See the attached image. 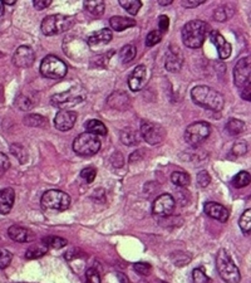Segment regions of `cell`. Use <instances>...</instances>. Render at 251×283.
I'll return each mask as SVG.
<instances>
[{
	"mask_svg": "<svg viewBox=\"0 0 251 283\" xmlns=\"http://www.w3.org/2000/svg\"><path fill=\"white\" fill-rule=\"evenodd\" d=\"M191 98L197 106L210 111H221L224 108V96L213 88L207 86H196L191 90Z\"/></svg>",
	"mask_w": 251,
	"mask_h": 283,
	"instance_id": "1",
	"label": "cell"
},
{
	"mask_svg": "<svg viewBox=\"0 0 251 283\" xmlns=\"http://www.w3.org/2000/svg\"><path fill=\"white\" fill-rule=\"evenodd\" d=\"M209 32L210 26L207 23L202 20H191L183 25L182 32H181L183 44L194 49L202 47Z\"/></svg>",
	"mask_w": 251,
	"mask_h": 283,
	"instance_id": "2",
	"label": "cell"
},
{
	"mask_svg": "<svg viewBox=\"0 0 251 283\" xmlns=\"http://www.w3.org/2000/svg\"><path fill=\"white\" fill-rule=\"evenodd\" d=\"M216 268L225 283H239L241 279L239 268L226 249L218 250L217 257H216Z\"/></svg>",
	"mask_w": 251,
	"mask_h": 283,
	"instance_id": "3",
	"label": "cell"
},
{
	"mask_svg": "<svg viewBox=\"0 0 251 283\" xmlns=\"http://www.w3.org/2000/svg\"><path fill=\"white\" fill-rule=\"evenodd\" d=\"M85 96H87V92H85L84 88L81 86H76L68 91L53 95L50 97V103L54 107H58L60 109L71 108L83 102L85 100Z\"/></svg>",
	"mask_w": 251,
	"mask_h": 283,
	"instance_id": "4",
	"label": "cell"
},
{
	"mask_svg": "<svg viewBox=\"0 0 251 283\" xmlns=\"http://www.w3.org/2000/svg\"><path fill=\"white\" fill-rule=\"evenodd\" d=\"M74 19L69 15L53 14L48 15L43 19L41 31L44 36H57V34L67 32L73 26Z\"/></svg>",
	"mask_w": 251,
	"mask_h": 283,
	"instance_id": "5",
	"label": "cell"
},
{
	"mask_svg": "<svg viewBox=\"0 0 251 283\" xmlns=\"http://www.w3.org/2000/svg\"><path fill=\"white\" fill-rule=\"evenodd\" d=\"M101 150V140L98 136L83 132L73 141V151L79 156H92Z\"/></svg>",
	"mask_w": 251,
	"mask_h": 283,
	"instance_id": "6",
	"label": "cell"
},
{
	"mask_svg": "<svg viewBox=\"0 0 251 283\" xmlns=\"http://www.w3.org/2000/svg\"><path fill=\"white\" fill-rule=\"evenodd\" d=\"M43 208L54 212H64L71 207V196L62 190H48L43 194L41 200Z\"/></svg>",
	"mask_w": 251,
	"mask_h": 283,
	"instance_id": "7",
	"label": "cell"
},
{
	"mask_svg": "<svg viewBox=\"0 0 251 283\" xmlns=\"http://www.w3.org/2000/svg\"><path fill=\"white\" fill-rule=\"evenodd\" d=\"M41 74L45 78L60 79L67 74V65L55 55H47L41 63Z\"/></svg>",
	"mask_w": 251,
	"mask_h": 283,
	"instance_id": "8",
	"label": "cell"
},
{
	"mask_svg": "<svg viewBox=\"0 0 251 283\" xmlns=\"http://www.w3.org/2000/svg\"><path fill=\"white\" fill-rule=\"evenodd\" d=\"M211 127L207 122L197 121L187 126L185 131V141L189 145L197 148L210 136Z\"/></svg>",
	"mask_w": 251,
	"mask_h": 283,
	"instance_id": "9",
	"label": "cell"
},
{
	"mask_svg": "<svg viewBox=\"0 0 251 283\" xmlns=\"http://www.w3.org/2000/svg\"><path fill=\"white\" fill-rule=\"evenodd\" d=\"M141 136L149 145H157L165 138L166 131L161 125L151 121H142L140 126Z\"/></svg>",
	"mask_w": 251,
	"mask_h": 283,
	"instance_id": "10",
	"label": "cell"
},
{
	"mask_svg": "<svg viewBox=\"0 0 251 283\" xmlns=\"http://www.w3.org/2000/svg\"><path fill=\"white\" fill-rule=\"evenodd\" d=\"M250 57L241 58L236 62L234 68V82L239 88H244L250 84L251 65Z\"/></svg>",
	"mask_w": 251,
	"mask_h": 283,
	"instance_id": "11",
	"label": "cell"
},
{
	"mask_svg": "<svg viewBox=\"0 0 251 283\" xmlns=\"http://www.w3.org/2000/svg\"><path fill=\"white\" fill-rule=\"evenodd\" d=\"M176 202L173 196H171L170 194H161L154 199L153 204H152V212L160 217H168L172 214Z\"/></svg>",
	"mask_w": 251,
	"mask_h": 283,
	"instance_id": "12",
	"label": "cell"
},
{
	"mask_svg": "<svg viewBox=\"0 0 251 283\" xmlns=\"http://www.w3.org/2000/svg\"><path fill=\"white\" fill-rule=\"evenodd\" d=\"M34 61H36V54L28 45H21L13 55V63L18 68H29L33 65Z\"/></svg>",
	"mask_w": 251,
	"mask_h": 283,
	"instance_id": "13",
	"label": "cell"
},
{
	"mask_svg": "<svg viewBox=\"0 0 251 283\" xmlns=\"http://www.w3.org/2000/svg\"><path fill=\"white\" fill-rule=\"evenodd\" d=\"M77 121L76 112L68 111V109H60L54 117V126L59 131H69L73 129Z\"/></svg>",
	"mask_w": 251,
	"mask_h": 283,
	"instance_id": "14",
	"label": "cell"
},
{
	"mask_svg": "<svg viewBox=\"0 0 251 283\" xmlns=\"http://www.w3.org/2000/svg\"><path fill=\"white\" fill-rule=\"evenodd\" d=\"M147 81V68L145 66L140 65L136 67L132 71V73L128 77V86H130L131 91L137 92L141 91L145 87Z\"/></svg>",
	"mask_w": 251,
	"mask_h": 283,
	"instance_id": "15",
	"label": "cell"
},
{
	"mask_svg": "<svg viewBox=\"0 0 251 283\" xmlns=\"http://www.w3.org/2000/svg\"><path fill=\"white\" fill-rule=\"evenodd\" d=\"M210 39L212 42V44L216 47V49H217L218 57L221 60H226V58L230 57L232 52L231 44L229 42H226V39L217 31L210 32Z\"/></svg>",
	"mask_w": 251,
	"mask_h": 283,
	"instance_id": "16",
	"label": "cell"
},
{
	"mask_svg": "<svg viewBox=\"0 0 251 283\" xmlns=\"http://www.w3.org/2000/svg\"><path fill=\"white\" fill-rule=\"evenodd\" d=\"M183 58L180 50L176 47H168V52L165 58V67L168 72H178L182 67Z\"/></svg>",
	"mask_w": 251,
	"mask_h": 283,
	"instance_id": "17",
	"label": "cell"
},
{
	"mask_svg": "<svg viewBox=\"0 0 251 283\" xmlns=\"http://www.w3.org/2000/svg\"><path fill=\"white\" fill-rule=\"evenodd\" d=\"M108 106H111L112 108L118 109V111H125L130 108L131 106V98L128 97V95L123 91H116L112 93L107 100Z\"/></svg>",
	"mask_w": 251,
	"mask_h": 283,
	"instance_id": "18",
	"label": "cell"
},
{
	"mask_svg": "<svg viewBox=\"0 0 251 283\" xmlns=\"http://www.w3.org/2000/svg\"><path fill=\"white\" fill-rule=\"evenodd\" d=\"M205 213L209 215L210 218L216 219V220L221 221V223H225L228 221L229 219V210L226 209L225 207H223L221 204L218 203H213V202H209L205 204Z\"/></svg>",
	"mask_w": 251,
	"mask_h": 283,
	"instance_id": "19",
	"label": "cell"
},
{
	"mask_svg": "<svg viewBox=\"0 0 251 283\" xmlns=\"http://www.w3.org/2000/svg\"><path fill=\"white\" fill-rule=\"evenodd\" d=\"M8 236L10 237V239L15 240V242L18 243H26L34 239V234L32 233L29 229L19 225L10 227V228L8 229Z\"/></svg>",
	"mask_w": 251,
	"mask_h": 283,
	"instance_id": "20",
	"label": "cell"
},
{
	"mask_svg": "<svg viewBox=\"0 0 251 283\" xmlns=\"http://www.w3.org/2000/svg\"><path fill=\"white\" fill-rule=\"evenodd\" d=\"M15 193L13 189L7 188L0 190V214L5 215L10 213L13 205H14Z\"/></svg>",
	"mask_w": 251,
	"mask_h": 283,
	"instance_id": "21",
	"label": "cell"
},
{
	"mask_svg": "<svg viewBox=\"0 0 251 283\" xmlns=\"http://www.w3.org/2000/svg\"><path fill=\"white\" fill-rule=\"evenodd\" d=\"M112 37H113V34H112L111 29L105 28V29H102V31L93 33L92 36L88 38V45H90V47H95V45L107 44L112 41Z\"/></svg>",
	"mask_w": 251,
	"mask_h": 283,
	"instance_id": "22",
	"label": "cell"
},
{
	"mask_svg": "<svg viewBox=\"0 0 251 283\" xmlns=\"http://www.w3.org/2000/svg\"><path fill=\"white\" fill-rule=\"evenodd\" d=\"M109 25L113 31L116 32H123L125 29L131 28V26H135L136 22L131 18H125V17H119V15H116V17H112L109 19Z\"/></svg>",
	"mask_w": 251,
	"mask_h": 283,
	"instance_id": "23",
	"label": "cell"
},
{
	"mask_svg": "<svg viewBox=\"0 0 251 283\" xmlns=\"http://www.w3.org/2000/svg\"><path fill=\"white\" fill-rule=\"evenodd\" d=\"M48 249H49V248H48V245L45 244L44 242L36 243V244L30 245V247L28 248V250H26L25 253V258L26 260H37V258H41L48 252Z\"/></svg>",
	"mask_w": 251,
	"mask_h": 283,
	"instance_id": "24",
	"label": "cell"
},
{
	"mask_svg": "<svg viewBox=\"0 0 251 283\" xmlns=\"http://www.w3.org/2000/svg\"><path fill=\"white\" fill-rule=\"evenodd\" d=\"M105 3L101 2V0H87V2H84V9L96 18L101 17L105 13Z\"/></svg>",
	"mask_w": 251,
	"mask_h": 283,
	"instance_id": "25",
	"label": "cell"
},
{
	"mask_svg": "<svg viewBox=\"0 0 251 283\" xmlns=\"http://www.w3.org/2000/svg\"><path fill=\"white\" fill-rule=\"evenodd\" d=\"M85 129L87 132L93 133L96 136H106L107 135V127L105 126L103 122H101L100 120H89L85 124Z\"/></svg>",
	"mask_w": 251,
	"mask_h": 283,
	"instance_id": "26",
	"label": "cell"
},
{
	"mask_svg": "<svg viewBox=\"0 0 251 283\" xmlns=\"http://www.w3.org/2000/svg\"><path fill=\"white\" fill-rule=\"evenodd\" d=\"M171 181L175 184L176 186H180V188H186L191 183V178L187 173L185 172H175L171 175Z\"/></svg>",
	"mask_w": 251,
	"mask_h": 283,
	"instance_id": "27",
	"label": "cell"
},
{
	"mask_svg": "<svg viewBox=\"0 0 251 283\" xmlns=\"http://www.w3.org/2000/svg\"><path fill=\"white\" fill-rule=\"evenodd\" d=\"M47 119L45 117L41 116V115L37 114H32V115H26L24 117V124L26 126H32V127H44L47 125Z\"/></svg>",
	"mask_w": 251,
	"mask_h": 283,
	"instance_id": "28",
	"label": "cell"
},
{
	"mask_svg": "<svg viewBox=\"0 0 251 283\" xmlns=\"http://www.w3.org/2000/svg\"><path fill=\"white\" fill-rule=\"evenodd\" d=\"M226 130L232 136L240 135V133H242L245 131V122L237 119H230L228 121V124H226Z\"/></svg>",
	"mask_w": 251,
	"mask_h": 283,
	"instance_id": "29",
	"label": "cell"
},
{
	"mask_svg": "<svg viewBox=\"0 0 251 283\" xmlns=\"http://www.w3.org/2000/svg\"><path fill=\"white\" fill-rule=\"evenodd\" d=\"M250 181H251V178H250L249 173H247V172H240L239 174H236L234 176L231 184H232V186H234V188L241 189V188H245V186L249 185Z\"/></svg>",
	"mask_w": 251,
	"mask_h": 283,
	"instance_id": "30",
	"label": "cell"
},
{
	"mask_svg": "<svg viewBox=\"0 0 251 283\" xmlns=\"http://www.w3.org/2000/svg\"><path fill=\"white\" fill-rule=\"evenodd\" d=\"M119 5L131 15H136L142 7V3L140 0H119Z\"/></svg>",
	"mask_w": 251,
	"mask_h": 283,
	"instance_id": "31",
	"label": "cell"
},
{
	"mask_svg": "<svg viewBox=\"0 0 251 283\" xmlns=\"http://www.w3.org/2000/svg\"><path fill=\"white\" fill-rule=\"evenodd\" d=\"M121 140L125 146H133L138 144V138L132 129H124L121 132Z\"/></svg>",
	"mask_w": 251,
	"mask_h": 283,
	"instance_id": "32",
	"label": "cell"
},
{
	"mask_svg": "<svg viewBox=\"0 0 251 283\" xmlns=\"http://www.w3.org/2000/svg\"><path fill=\"white\" fill-rule=\"evenodd\" d=\"M136 52H137V49H136L135 45L127 44L124 45L121 49V52H119V58H121V61L123 63H128L136 57Z\"/></svg>",
	"mask_w": 251,
	"mask_h": 283,
	"instance_id": "33",
	"label": "cell"
},
{
	"mask_svg": "<svg viewBox=\"0 0 251 283\" xmlns=\"http://www.w3.org/2000/svg\"><path fill=\"white\" fill-rule=\"evenodd\" d=\"M10 151H12V154L19 160L20 164H25V162L28 161V153H26L25 149L19 145V144H13V145L10 146Z\"/></svg>",
	"mask_w": 251,
	"mask_h": 283,
	"instance_id": "34",
	"label": "cell"
},
{
	"mask_svg": "<svg viewBox=\"0 0 251 283\" xmlns=\"http://www.w3.org/2000/svg\"><path fill=\"white\" fill-rule=\"evenodd\" d=\"M15 105H17L18 108L23 109V111H29V109L34 107L36 103H34L33 101H32V98L28 97V96L19 95L17 97V100H15Z\"/></svg>",
	"mask_w": 251,
	"mask_h": 283,
	"instance_id": "35",
	"label": "cell"
},
{
	"mask_svg": "<svg viewBox=\"0 0 251 283\" xmlns=\"http://www.w3.org/2000/svg\"><path fill=\"white\" fill-rule=\"evenodd\" d=\"M43 242L48 245V248H54V249H59L67 245V240L60 237H47V238L43 239Z\"/></svg>",
	"mask_w": 251,
	"mask_h": 283,
	"instance_id": "36",
	"label": "cell"
},
{
	"mask_svg": "<svg viewBox=\"0 0 251 283\" xmlns=\"http://www.w3.org/2000/svg\"><path fill=\"white\" fill-rule=\"evenodd\" d=\"M240 228L242 229V232H244L245 234L250 233V229H251V210L250 209L245 210V213L241 215V218H240Z\"/></svg>",
	"mask_w": 251,
	"mask_h": 283,
	"instance_id": "37",
	"label": "cell"
},
{
	"mask_svg": "<svg viewBox=\"0 0 251 283\" xmlns=\"http://www.w3.org/2000/svg\"><path fill=\"white\" fill-rule=\"evenodd\" d=\"M211 279L206 276L204 269L195 268L192 271V283H210Z\"/></svg>",
	"mask_w": 251,
	"mask_h": 283,
	"instance_id": "38",
	"label": "cell"
},
{
	"mask_svg": "<svg viewBox=\"0 0 251 283\" xmlns=\"http://www.w3.org/2000/svg\"><path fill=\"white\" fill-rule=\"evenodd\" d=\"M85 282L87 283H101V276L100 272L95 268V267H90L85 272Z\"/></svg>",
	"mask_w": 251,
	"mask_h": 283,
	"instance_id": "39",
	"label": "cell"
},
{
	"mask_svg": "<svg viewBox=\"0 0 251 283\" xmlns=\"http://www.w3.org/2000/svg\"><path fill=\"white\" fill-rule=\"evenodd\" d=\"M161 38L162 36L159 31L149 32L146 37V45L147 47H153V45H156L159 42H161Z\"/></svg>",
	"mask_w": 251,
	"mask_h": 283,
	"instance_id": "40",
	"label": "cell"
},
{
	"mask_svg": "<svg viewBox=\"0 0 251 283\" xmlns=\"http://www.w3.org/2000/svg\"><path fill=\"white\" fill-rule=\"evenodd\" d=\"M13 256L9 250L7 249H0V268L5 269L10 263H12Z\"/></svg>",
	"mask_w": 251,
	"mask_h": 283,
	"instance_id": "41",
	"label": "cell"
},
{
	"mask_svg": "<svg viewBox=\"0 0 251 283\" xmlns=\"http://www.w3.org/2000/svg\"><path fill=\"white\" fill-rule=\"evenodd\" d=\"M96 175H97V170L95 167H85V169L81 172V178L88 184L93 183V180L96 179Z\"/></svg>",
	"mask_w": 251,
	"mask_h": 283,
	"instance_id": "42",
	"label": "cell"
},
{
	"mask_svg": "<svg viewBox=\"0 0 251 283\" xmlns=\"http://www.w3.org/2000/svg\"><path fill=\"white\" fill-rule=\"evenodd\" d=\"M133 269H135L138 274H142V276H148V274L151 273L152 267L149 266L148 263H145V262H138V263H135Z\"/></svg>",
	"mask_w": 251,
	"mask_h": 283,
	"instance_id": "43",
	"label": "cell"
},
{
	"mask_svg": "<svg viewBox=\"0 0 251 283\" xmlns=\"http://www.w3.org/2000/svg\"><path fill=\"white\" fill-rule=\"evenodd\" d=\"M232 154L236 156H241L247 153V144L246 141H237L234 146H232Z\"/></svg>",
	"mask_w": 251,
	"mask_h": 283,
	"instance_id": "44",
	"label": "cell"
},
{
	"mask_svg": "<svg viewBox=\"0 0 251 283\" xmlns=\"http://www.w3.org/2000/svg\"><path fill=\"white\" fill-rule=\"evenodd\" d=\"M197 183H199V185L201 186V188H206L211 183V176L206 170H202V172H200L199 174H197Z\"/></svg>",
	"mask_w": 251,
	"mask_h": 283,
	"instance_id": "45",
	"label": "cell"
},
{
	"mask_svg": "<svg viewBox=\"0 0 251 283\" xmlns=\"http://www.w3.org/2000/svg\"><path fill=\"white\" fill-rule=\"evenodd\" d=\"M10 167V161L8 159V156L5 154L0 153V178L4 175V173L7 172Z\"/></svg>",
	"mask_w": 251,
	"mask_h": 283,
	"instance_id": "46",
	"label": "cell"
},
{
	"mask_svg": "<svg viewBox=\"0 0 251 283\" xmlns=\"http://www.w3.org/2000/svg\"><path fill=\"white\" fill-rule=\"evenodd\" d=\"M213 18H215L217 22H225L226 19H228V15H226V12H225V8H217V9L215 10V14H213Z\"/></svg>",
	"mask_w": 251,
	"mask_h": 283,
	"instance_id": "47",
	"label": "cell"
},
{
	"mask_svg": "<svg viewBox=\"0 0 251 283\" xmlns=\"http://www.w3.org/2000/svg\"><path fill=\"white\" fill-rule=\"evenodd\" d=\"M33 4H34V8H36V9L42 10V9H45V8L49 7V5L52 4V2H50V0H34Z\"/></svg>",
	"mask_w": 251,
	"mask_h": 283,
	"instance_id": "48",
	"label": "cell"
},
{
	"mask_svg": "<svg viewBox=\"0 0 251 283\" xmlns=\"http://www.w3.org/2000/svg\"><path fill=\"white\" fill-rule=\"evenodd\" d=\"M159 25L161 32H166L168 29V25H170V19H168L167 15H161L159 19Z\"/></svg>",
	"mask_w": 251,
	"mask_h": 283,
	"instance_id": "49",
	"label": "cell"
},
{
	"mask_svg": "<svg viewBox=\"0 0 251 283\" xmlns=\"http://www.w3.org/2000/svg\"><path fill=\"white\" fill-rule=\"evenodd\" d=\"M202 3H204V0H183V2H181V5L185 8H196Z\"/></svg>",
	"mask_w": 251,
	"mask_h": 283,
	"instance_id": "50",
	"label": "cell"
},
{
	"mask_svg": "<svg viewBox=\"0 0 251 283\" xmlns=\"http://www.w3.org/2000/svg\"><path fill=\"white\" fill-rule=\"evenodd\" d=\"M251 86L249 84V86H246V87H244L241 90V97L244 98L245 101H250V98H251Z\"/></svg>",
	"mask_w": 251,
	"mask_h": 283,
	"instance_id": "51",
	"label": "cell"
},
{
	"mask_svg": "<svg viewBox=\"0 0 251 283\" xmlns=\"http://www.w3.org/2000/svg\"><path fill=\"white\" fill-rule=\"evenodd\" d=\"M159 4L160 5H170V4H172V0H160Z\"/></svg>",
	"mask_w": 251,
	"mask_h": 283,
	"instance_id": "52",
	"label": "cell"
},
{
	"mask_svg": "<svg viewBox=\"0 0 251 283\" xmlns=\"http://www.w3.org/2000/svg\"><path fill=\"white\" fill-rule=\"evenodd\" d=\"M3 4H7V5H14L15 4V0H4Z\"/></svg>",
	"mask_w": 251,
	"mask_h": 283,
	"instance_id": "53",
	"label": "cell"
},
{
	"mask_svg": "<svg viewBox=\"0 0 251 283\" xmlns=\"http://www.w3.org/2000/svg\"><path fill=\"white\" fill-rule=\"evenodd\" d=\"M3 14H4V4L3 2H0V18L3 17Z\"/></svg>",
	"mask_w": 251,
	"mask_h": 283,
	"instance_id": "54",
	"label": "cell"
},
{
	"mask_svg": "<svg viewBox=\"0 0 251 283\" xmlns=\"http://www.w3.org/2000/svg\"><path fill=\"white\" fill-rule=\"evenodd\" d=\"M161 283H167V282H161Z\"/></svg>",
	"mask_w": 251,
	"mask_h": 283,
	"instance_id": "55",
	"label": "cell"
}]
</instances>
